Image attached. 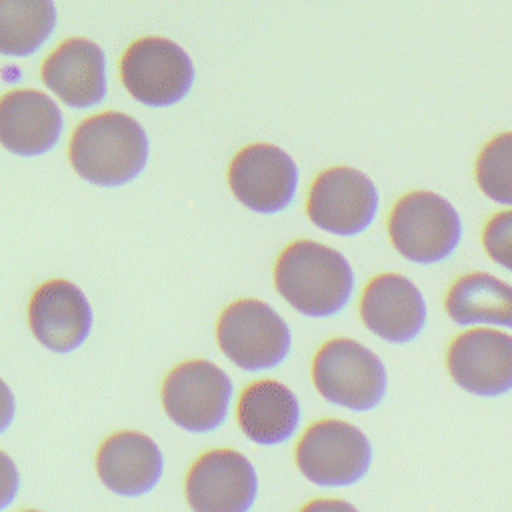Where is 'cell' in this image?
<instances>
[{
  "instance_id": "cell-2",
  "label": "cell",
  "mask_w": 512,
  "mask_h": 512,
  "mask_svg": "<svg viewBox=\"0 0 512 512\" xmlns=\"http://www.w3.org/2000/svg\"><path fill=\"white\" fill-rule=\"evenodd\" d=\"M74 172L96 186L134 180L148 160V138L140 122L116 110L100 112L76 126L68 146Z\"/></svg>"
},
{
  "instance_id": "cell-3",
  "label": "cell",
  "mask_w": 512,
  "mask_h": 512,
  "mask_svg": "<svg viewBox=\"0 0 512 512\" xmlns=\"http://www.w3.org/2000/svg\"><path fill=\"white\" fill-rule=\"evenodd\" d=\"M390 246L408 262L438 264L450 258L462 238L458 210L438 192L416 188L396 198L388 210Z\"/></svg>"
},
{
  "instance_id": "cell-7",
  "label": "cell",
  "mask_w": 512,
  "mask_h": 512,
  "mask_svg": "<svg viewBox=\"0 0 512 512\" xmlns=\"http://www.w3.org/2000/svg\"><path fill=\"white\" fill-rule=\"evenodd\" d=\"M294 464L308 482L320 488L352 486L370 470L372 444L356 424L320 418L300 434Z\"/></svg>"
},
{
  "instance_id": "cell-20",
  "label": "cell",
  "mask_w": 512,
  "mask_h": 512,
  "mask_svg": "<svg viewBox=\"0 0 512 512\" xmlns=\"http://www.w3.org/2000/svg\"><path fill=\"white\" fill-rule=\"evenodd\" d=\"M56 26L52 0H0V54H34Z\"/></svg>"
},
{
  "instance_id": "cell-9",
  "label": "cell",
  "mask_w": 512,
  "mask_h": 512,
  "mask_svg": "<svg viewBox=\"0 0 512 512\" xmlns=\"http://www.w3.org/2000/svg\"><path fill=\"white\" fill-rule=\"evenodd\" d=\"M378 190L370 176L352 166H330L310 184L306 196L308 220L334 236H358L378 214Z\"/></svg>"
},
{
  "instance_id": "cell-4",
  "label": "cell",
  "mask_w": 512,
  "mask_h": 512,
  "mask_svg": "<svg viewBox=\"0 0 512 512\" xmlns=\"http://www.w3.org/2000/svg\"><path fill=\"white\" fill-rule=\"evenodd\" d=\"M310 378L328 404L352 412L374 410L388 390V374L380 356L348 336H334L318 346Z\"/></svg>"
},
{
  "instance_id": "cell-16",
  "label": "cell",
  "mask_w": 512,
  "mask_h": 512,
  "mask_svg": "<svg viewBox=\"0 0 512 512\" xmlns=\"http://www.w3.org/2000/svg\"><path fill=\"white\" fill-rule=\"evenodd\" d=\"M42 82L68 106L90 108L106 96V58L88 38H68L42 62Z\"/></svg>"
},
{
  "instance_id": "cell-23",
  "label": "cell",
  "mask_w": 512,
  "mask_h": 512,
  "mask_svg": "<svg viewBox=\"0 0 512 512\" xmlns=\"http://www.w3.org/2000/svg\"><path fill=\"white\" fill-rule=\"evenodd\" d=\"M20 492V470L12 456L0 450V512H4Z\"/></svg>"
},
{
  "instance_id": "cell-12",
  "label": "cell",
  "mask_w": 512,
  "mask_h": 512,
  "mask_svg": "<svg viewBox=\"0 0 512 512\" xmlns=\"http://www.w3.org/2000/svg\"><path fill=\"white\" fill-rule=\"evenodd\" d=\"M228 186L248 210L276 214L288 208L296 196L298 168L274 144H248L234 154L228 166Z\"/></svg>"
},
{
  "instance_id": "cell-15",
  "label": "cell",
  "mask_w": 512,
  "mask_h": 512,
  "mask_svg": "<svg viewBox=\"0 0 512 512\" xmlns=\"http://www.w3.org/2000/svg\"><path fill=\"white\" fill-rule=\"evenodd\" d=\"M96 474L112 494L140 498L152 492L162 480L164 454L148 434L118 430L98 446Z\"/></svg>"
},
{
  "instance_id": "cell-5",
  "label": "cell",
  "mask_w": 512,
  "mask_h": 512,
  "mask_svg": "<svg viewBox=\"0 0 512 512\" xmlns=\"http://www.w3.org/2000/svg\"><path fill=\"white\" fill-rule=\"evenodd\" d=\"M220 352L244 372L278 368L292 350L288 322L266 302L242 298L228 304L216 322Z\"/></svg>"
},
{
  "instance_id": "cell-13",
  "label": "cell",
  "mask_w": 512,
  "mask_h": 512,
  "mask_svg": "<svg viewBox=\"0 0 512 512\" xmlns=\"http://www.w3.org/2000/svg\"><path fill=\"white\" fill-rule=\"evenodd\" d=\"M92 324V306L84 292L70 280H46L30 296L28 328L48 352H76L88 340Z\"/></svg>"
},
{
  "instance_id": "cell-10",
  "label": "cell",
  "mask_w": 512,
  "mask_h": 512,
  "mask_svg": "<svg viewBox=\"0 0 512 512\" xmlns=\"http://www.w3.org/2000/svg\"><path fill=\"white\" fill-rule=\"evenodd\" d=\"M184 496L192 512H250L258 498V474L246 454L210 448L188 468Z\"/></svg>"
},
{
  "instance_id": "cell-11",
  "label": "cell",
  "mask_w": 512,
  "mask_h": 512,
  "mask_svg": "<svg viewBox=\"0 0 512 512\" xmlns=\"http://www.w3.org/2000/svg\"><path fill=\"white\" fill-rule=\"evenodd\" d=\"M452 382L468 394L496 398L512 392V334L474 326L458 332L444 354Z\"/></svg>"
},
{
  "instance_id": "cell-25",
  "label": "cell",
  "mask_w": 512,
  "mask_h": 512,
  "mask_svg": "<svg viewBox=\"0 0 512 512\" xmlns=\"http://www.w3.org/2000/svg\"><path fill=\"white\" fill-rule=\"evenodd\" d=\"M16 416V398L6 380L0 378V436L8 432Z\"/></svg>"
},
{
  "instance_id": "cell-26",
  "label": "cell",
  "mask_w": 512,
  "mask_h": 512,
  "mask_svg": "<svg viewBox=\"0 0 512 512\" xmlns=\"http://www.w3.org/2000/svg\"><path fill=\"white\" fill-rule=\"evenodd\" d=\"M18 512H44V510H38V508H24V510H18Z\"/></svg>"
},
{
  "instance_id": "cell-24",
  "label": "cell",
  "mask_w": 512,
  "mask_h": 512,
  "mask_svg": "<svg viewBox=\"0 0 512 512\" xmlns=\"http://www.w3.org/2000/svg\"><path fill=\"white\" fill-rule=\"evenodd\" d=\"M298 512H360L344 498H312Z\"/></svg>"
},
{
  "instance_id": "cell-18",
  "label": "cell",
  "mask_w": 512,
  "mask_h": 512,
  "mask_svg": "<svg viewBox=\"0 0 512 512\" xmlns=\"http://www.w3.org/2000/svg\"><path fill=\"white\" fill-rule=\"evenodd\" d=\"M62 114L38 90H10L0 96V144L18 156L48 152L60 138Z\"/></svg>"
},
{
  "instance_id": "cell-17",
  "label": "cell",
  "mask_w": 512,
  "mask_h": 512,
  "mask_svg": "<svg viewBox=\"0 0 512 512\" xmlns=\"http://www.w3.org/2000/svg\"><path fill=\"white\" fill-rule=\"evenodd\" d=\"M302 408L292 388L274 378L250 382L236 402L240 432L258 446H280L300 428Z\"/></svg>"
},
{
  "instance_id": "cell-22",
  "label": "cell",
  "mask_w": 512,
  "mask_h": 512,
  "mask_svg": "<svg viewBox=\"0 0 512 512\" xmlns=\"http://www.w3.org/2000/svg\"><path fill=\"white\" fill-rule=\"evenodd\" d=\"M480 244L496 266L512 274V206L494 212L484 222Z\"/></svg>"
},
{
  "instance_id": "cell-6",
  "label": "cell",
  "mask_w": 512,
  "mask_h": 512,
  "mask_svg": "<svg viewBox=\"0 0 512 512\" xmlns=\"http://www.w3.org/2000/svg\"><path fill=\"white\" fill-rule=\"evenodd\" d=\"M162 408L178 428L190 434H210L218 430L234 400V384L224 368L192 358L176 364L160 388Z\"/></svg>"
},
{
  "instance_id": "cell-1",
  "label": "cell",
  "mask_w": 512,
  "mask_h": 512,
  "mask_svg": "<svg viewBox=\"0 0 512 512\" xmlns=\"http://www.w3.org/2000/svg\"><path fill=\"white\" fill-rule=\"evenodd\" d=\"M356 278L346 256L310 238L292 240L274 264V288L282 300L306 318H330L342 312Z\"/></svg>"
},
{
  "instance_id": "cell-19",
  "label": "cell",
  "mask_w": 512,
  "mask_h": 512,
  "mask_svg": "<svg viewBox=\"0 0 512 512\" xmlns=\"http://www.w3.org/2000/svg\"><path fill=\"white\" fill-rule=\"evenodd\" d=\"M444 312L464 328H512V284L488 272H466L448 286Z\"/></svg>"
},
{
  "instance_id": "cell-14",
  "label": "cell",
  "mask_w": 512,
  "mask_h": 512,
  "mask_svg": "<svg viewBox=\"0 0 512 512\" xmlns=\"http://www.w3.org/2000/svg\"><path fill=\"white\" fill-rule=\"evenodd\" d=\"M358 314L374 336L390 344L416 340L428 316L420 288L398 272H380L364 284Z\"/></svg>"
},
{
  "instance_id": "cell-8",
  "label": "cell",
  "mask_w": 512,
  "mask_h": 512,
  "mask_svg": "<svg viewBox=\"0 0 512 512\" xmlns=\"http://www.w3.org/2000/svg\"><path fill=\"white\" fill-rule=\"evenodd\" d=\"M120 80L140 104L164 108L180 102L190 92L194 66L176 42L162 36H144L122 54Z\"/></svg>"
},
{
  "instance_id": "cell-21",
  "label": "cell",
  "mask_w": 512,
  "mask_h": 512,
  "mask_svg": "<svg viewBox=\"0 0 512 512\" xmlns=\"http://www.w3.org/2000/svg\"><path fill=\"white\" fill-rule=\"evenodd\" d=\"M474 182L492 202L512 206V130L486 140L474 162Z\"/></svg>"
}]
</instances>
